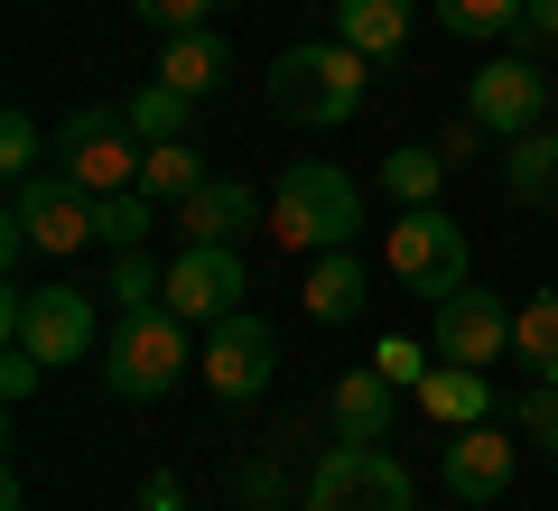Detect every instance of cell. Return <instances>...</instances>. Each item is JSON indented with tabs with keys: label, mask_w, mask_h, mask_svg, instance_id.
I'll return each instance as SVG.
<instances>
[{
	"label": "cell",
	"mask_w": 558,
	"mask_h": 511,
	"mask_svg": "<svg viewBox=\"0 0 558 511\" xmlns=\"http://www.w3.org/2000/svg\"><path fill=\"white\" fill-rule=\"evenodd\" d=\"M410 502H418L410 465L381 447H354V437H336L307 474V511H410Z\"/></svg>",
	"instance_id": "cell-6"
},
{
	"label": "cell",
	"mask_w": 558,
	"mask_h": 511,
	"mask_svg": "<svg viewBox=\"0 0 558 511\" xmlns=\"http://www.w3.org/2000/svg\"><path fill=\"white\" fill-rule=\"evenodd\" d=\"M140 511H186V492H178V474H149V492H140Z\"/></svg>",
	"instance_id": "cell-34"
},
{
	"label": "cell",
	"mask_w": 558,
	"mask_h": 511,
	"mask_svg": "<svg viewBox=\"0 0 558 511\" xmlns=\"http://www.w3.org/2000/svg\"><path fill=\"white\" fill-rule=\"evenodd\" d=\"M47 149H57V139H47L28 112H0V168H10V178H38Z\"/></svg>",
	"instance_id": "cell-29"
},
{
	"label": "cell",
	"mask_w": 558,
	"mask_h": 511,
	"mask_svg": "<svg viewBox=\"0 0 558 511\" xmlns=\"http://www.w3.org/2000/svg\"><path fill=\"white\" fill-rule=\"evenodd\" d=\"M178 233L186 242H242V233H260V196L242 178H205L196 196L178 205Z\"/></svg>",
	"instance_id": "cell-14"
},
{
	"label": "cell",
	"mask_w": 558,
	"mask_h": 511,
	"mask_svg": "<svg viewBox=\"0 0 558 511\" xmlns=\"http://www.w3.org/2000/svg\"><path fill=\"white\" fill-rule=\"evenodd\" d=\"M363 47H344V38H317V47H279L270 57V112L279 121H299V131H336V121H354L363 112Z\"/></svg>",
	"instance_id": "cell-1"
},
{
	"label": "cell",
	"mask_w": 558,
	"mask_h": 511,
	"mask_svg": "<svg viewBox=\"0 0 558 511\" xmlns=\"http://www.w3.org/2000/svg\"><path fill=\"white\" fill-rule=\"evenodd\" d=\"M521 10H531V0H438V20L457 28V38H512Z\"/></svg>",
	"instance_id": "cell-26"
},
{
	"label": "cell",
	"mask_w": 558,
	"mask_h": 511,
	"mask_svg": "<svg viewBox=\"0 0 558 511\" xmlns=\"http://www.w3.org/2000/svg\"><path fill=\"white\" fill-rule=\"evenodd\" d=\"M94 242V196H84L75 178H57V168H38V178H20V196H10V215H0V252L28 260V252H84Z\"/></svg>",
	"instance_id": "cell-5"
},
{
	"label": "cell",
	"mask_w": 558,
	"mask_h": 511,
	"mask_svg": "<svg viewBox=\"0 0 558 511\" xmlns=\"http://www.w3.org/2000/svg\"><path fill=\"white\" fill-rule=\"evenodd\" d=\"M428 344H438V363H475V373H494V363L512 354V316H502V297L457 289V297L428 307Z\"/></svg>",
	"instance_id": "cell-12"
},
{
	"label": "cell",
	"mask_w": 558,
	"mask_h": 511,
	"mask_svg": "<svg viewBox=\"0 0 558 511\" xmlns=\"http://www.w3.org/2000/svg\"><path fill=\"white\" fill-rule=\"evenodd\" d=\"M121 112H131V131L159 149V139H186V112H196V94H178V84H140Z\"/></svg>",
	"instance_id": "cell-24"
},
{
	"label": "cell",
	"mask_w": 558,
	"mask_h": 511,
	"mask_svg": "<svg viewBox=\"0 0 558 511\" xmlns=\"http://www.w3.org/2000/svg\"><path fill=\"white\" fill-rule=\"evenodd\" d=\"M381 260H391V279L410 297H457L465 289V223H447L438 205H400Z\"/></svg>",
	"instance_id": "cell-7"
},
{
	"label": "cell",
	"mask_w": 558,
	"mask_h": 511,
	"mask_svg": "<svg viewBox=\"0 0 558 511\" xmlns=\"http://www.w3.org/2000/svg\"><path fill=\"white\" fill-rule=\"evenodd\" d=\"M484 149H494V131H484L475 112H457V121H447V131H438V158H447V168H475Z\"/></svg>",
	"instance_id": "cell-31"
},
{
	"label": "cell",
	"mask_w": 558,
	"mask_h": 511,
	"mask_svg": "<svg viewBox=\"0 0 558 511\" xmlns=\"http://www.w3.org/2000/svg\"><path fill=\"white\" fill-rule=\"evenodd\" d=\"M223 75H233V57H223L215 28H196V38H168V57H159V84H178V94H215Z\"/></svg>",
	"instance_id": "cell-22"
},
{
	"label": "cell",
	"mask_w": 558,
	"mask_h": 511,
	"mask_svg": "<svg viewBox=\"0 0 558 511\" xmlns=\"http://www.w3.org/2000/svg\"><path fill=\"white\" fill-rule=\"evenodd\" d=\"M410 20H418V0H336V38L363 47V57H400Z\"/></svg>",
	"instance_id": "cell-17"
},
{
	"label": "cell",
	"mask_w": 558,
	"mask_h": 511,
	"mask_svg": "<svg viewBox=\"0 0 558 511\" xmlns=\"http://www.w3.org/2000/svg\"><path fill=\"white\" fill-rule=\"evenodd\" d=\"M512 363L531 381H558V289H539V297L512 307Z\"/></svg>",
	"instance_id": "cell-20"
},
{
	"label": "cell",
	"mask_w": 558,
	"mask_h": 511,
	"mask_svg": "<svg viewBox=\"0 0 558 511\" xmlns=\"http://www.w3.org/2000/svg\"><path fill=\"white\" fill-rule=\"evenodd\" d=\"M391 391H400V381H381V373H344L336 381V437L381 447V428H391Z\"/></svg>",
	"instance_id": "cell-19"
},
{
	"label": "cell",
	"mask_w": 558,
	"mask_h": 511,
	"mask_svg": "<svg viewBox=\"0 0 558 511\" xmlns=\"http://www.w3.org/2000/svg\"><path fill=\"white\" fill-rule=\"evenodd\" d=\"M38 381H47V363L28 354V344H10V354H0V400H10V410H20V400H38Z\"/></svg>",
	"instance_id": "cell-32"
},
{
	"label": "cell",
	"mask_w": 558,
	"mask_h": 511,
	"mask_svg": "<svg viewBox=\"0 0 558 511\" xmlns=\"http://www.w3.org/2000/svg\"><path fill=\"white\" fill-rule=\"evenodd\" d=\"M512 428H521V447L558 455V381H531V391L512 400Z\"/></svg>",
	"instance_id": "cell-28"
},
{
	"label": "cell",
	"mask_w": 558,
	"mask_h": 511,
	"mask_svg": "<svg viewBox=\"0 0 558 511\" xmlns=\"http://www.w3.org/2000/svg\"><path fill=\"white\" fill-rule=\"evenodd\" d=\"M299 297H307V316H317V326H354L363 297H373V270H363L354 242H344V252H317V270H307Z\"/></svg>",
	"instance_id": "cell-15"
},
{
	"label": "cell",
	"mask_w": 558,
	"mask_h": 511,
	"mask_svg": "<svg viewBox=\"0 0 558 511\" xmlns=\"http://www.w3.org/2000/svg\"><path fill=\"white\" fill-rule=\"evenodd\" d=\"M418 410L438 418V428H475V418H494V373H475V363H447V373L418 381Z\"/></svg>",
	"instance_id": "cell-18"
},
{
	"label": "cell",
	"mask_w": 558,
	"mask_h": 511,
	"mask_svg": "<svg viewBox=\"0 0 558 511\" xmlns=\"http://www.w3.org/2000/svg\"><path fill=\"white\" fill-rule=\"evenodd\" d=\"M102 297H121V307H159V297H168V270H159L149 252H112V289H102Z\"/></svg>",
	"instance_id": "cell-27"
},
{
	"label": "cell",
	"mask_w": 558,
	"mask_h": 511,
	"mask_svg": "<svg viewBox=\"0 0 558 511\" xmlns=\"http://www.w3.org/2000/svg\"><path fill=\"white\" fill-rule=\"evenodd\" d=\"M381 186H391L400 205H438V186H447L438 139H428V149H391V158H381Z\"/></svg>",
	"instance_id": "cell-25"
},
{
	"label": "cell",
	"mask_w": 558,
	"mask_h": 511,
	"mask_svg": "<svg viewBox=\"0 0 558 511\" xmlns=\"http://www.w3.org/2000/svg\"><path fill=\"white\" fill-rule=\"evenodd\" d=\"M502 196L531 205V215H558V131L502 139Z\"/></svg>",
	"instance_id": "cell-16"
},
{
	"label": "cell",
	"mask_w": 558,
	"mask_h": 511,
	"mask_svg": "<svg viewBox=\"0 0 558 511\" xmlns=\"http://www.w3.org/2000/svg\"><path fill=\"white\" fill-rule=\"evenodd\" d=\"M373 373H381V381H410V391L428 381V373H418V344H410V334H391V344H381V354H373Z\"/></svg>",
	"instance_id": "cell-33"
},
{
	"label": "cell",
	"mask_w": 558,
	"mask_h": 511,
	"mask_svg": "<svg viewBox=\"0 0 558 511\" xmlns=\"http://www.w3.org/2000/svg\"><path fill=\"white\" fill-rule=\"evenodd\" d=\"M512 465H521V447H502V428L494 418H475V428H457L447 437V492H457V502H502V492H512Z\"/></svg>",
	"instance_id": "cell-13"
},
{
	"label": "cell",
	"mask_w": 558,
	"mask_h": 511,
	"mask_svg": "<svg viewBox=\"0 0 558 511\" xmlns=\"http://www.w3.org/2000/svg\"><path fill=\"white\" fill-rule=\"evenodd\" d=\"M149 233H159V196H149V186H112V196H94V242L140 252Z\"/></svg>",
	"instance_id": "cell-21"
},
{
	"label": "cell",
	"mask_w": 558,
	"mask_h": 511,
	"mask_svg": "<svg viewBox=\"0 0 558 511\" xmlns=\"http://www.w3.org/2000/svg\"><path fill=\"white\" fill-rule=\"evenodd\" d=\"M140 158H149V139L131 131V112H112V102H84V112L57 121V149H47V168H57V178H75L84 196H112V186H140Z\"/></svg>",
	"instance_id": "cell-4"
},
{
	"label": "cell",
	"mask_w": 558,
	"mask_h": 511,
	"mask_svg": "<svg viewBox=\"0 0 558 511\" xmlns=\"http://www.w3.org/2000/svg\"><path fill=\"white\" fill-rule=\"evenodd\" d=\"M196 373V344H186V316L168 307H121L112 344H102V381H112V400H168L178 381Z\"/></svg>",
	"instance_id": "cell-2"
},
{
	"label": "cell",
	"mask_w": 558,
	"mask_h": 511,
	"mask_svg": "<svg viewBox=\"0 0 558 511\" xmlns=\"http://www.w3.org/2000/svg\"><path fill=\"white\" fill-rule=\"evenodd\" d=\"M549 102H558V75H549V65H531V57H494V65H475V75H465V112H475L494 139L539 131V121H549Z\"/></svg>",
	"instance_id": "cell-9"
},
{
	"label": "cell",
	"mask_w": 558,
	"mask_h": 511,
	"mask_svg": "<svg viewBox=\"0 0 558 511\" xmlns=\"http://www.w3.org/2000/svg\"><path fill=\"white\" fill-rule=\"evenodd\" d=\"M242 252L233 242H186L178 260H168V307L186 316V326H223V316L242 307Z\"/></svg>",
	"instance_id": "cell-11"
},
{
	"label": "cell",
	"mask_w": 558,
	"mask_h": 511,
	"mask_svg": "<svg viewBox=\"0 0 558 511\" xmlns=\"http://www.w3.org/2000/svg\"><path fill=\"white\" fill-rule=\"evenodd\" d=\"M0 326H10V344H28V354L47 363V373H65L75 354H94V297L84 289H10L0 297Z\"/></svg>",
	"instance_id": "cell-8"
},
{
	"label": "cell",
	"mask_w": 558,
	"mask_h": 511,
	"mask_svg": "<svg viewBox=\"0 0 558 511\" xmlns=\"http://www.w3.org/2000/svg\"><path fill=\"white\" fill-rule=\"evenodd\" d=\"M363 223V186L326 158H299V168H279V196H270V233L279 252H344Z\"/></svg>",
	"instance_id": "cell-3"
},
{
	"label": "cell",
	"mask_w": 558,
	"mask_h": 511,
	"mask_svg": "<svg viewBox=\"0 0 558 511\" xmlns=\"http://www.w3.org/2000/svg\"><path fill=\"white\" fill-rule=\"evenodd\" d=\"M521 38H558V0H531L521 10Z\"/></svg>",
	"instance_id": "cell-35"
},
{
	"label": "cell",
	"mask_w": 558,
	"mask_h": 511,
	"mask_svg": "<svg viewBox=\"0 0 558 511\" xmlns=\"http://www.w3.org/2000/svg\"><path fill=\"white\" fill-rule=\"evenodd\" d=\"M140 186H149L159 205H186V196L205 186V158H196V139H159V149L140 158Z\"/></svg>",
	"instance_id": "cell-23"
},
{
	"label": "cell",
	"mask_w": 558,
	"mask_h": 511,
	"mask_svg": "<svg viewBox=\"0 0 558 511\" xmlns=\"http://www.w3.org/2000/svg\"><path fill=\"white\" fill-rule=\"evenodd\" d=\"M270 373H279V344H270V326H260L252 307H233L223 326H205V391L215 400H260L270 391Z\"/></svg>",
	"instance_id": "cell-10"
},
{
	"label": "cell",
	"mask_w": 558,
	"mask_h": 511,
	"mask_svg": "<svg viewBox=\"0 0 558 511\" xmlns=\"http://www.w3.org/2000/svg\"><path fill=\"white\" fill-rule=\"evenodd\" d=\"M131 10H140V20H149V28H159V38H196V28H205V10H215V0H131Z\"/></svg>",
	"instance_id": "cell-30"
}]
</instances>
